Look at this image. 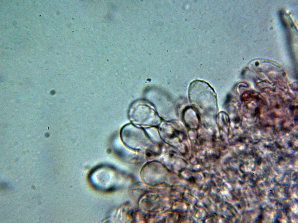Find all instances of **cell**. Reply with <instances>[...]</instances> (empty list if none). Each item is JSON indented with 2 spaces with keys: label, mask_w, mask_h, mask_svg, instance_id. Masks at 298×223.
Segmentation results:
<instances>
[{
  "label": "cell",
  "mask_w": 298,
  "mask_h": 223,
  "mask_svg": "<svg viewBox=\"0 0 298 223\" xmlns=\"http://www.w3.org/2000/svg\"><path fill=\"white\" fill-rule=\"evenodd\" d=\"M130 118L133 123L143 127L156 126L160 122V119L154 110L146 105H140L133 108Z\"/></svg>",
  "instance_id": "obj_2"
},
{
  "label": "cell",
  "mask_w": 298,
  "mask_h": 223,
  "mask_svg": "<svg viewBox=\"0 0 298 223\" xmlns=\"http://www.w3.org/2000/svg\"><path fill=\"white\" fill-rule=\"evenodd\" d=\"M117 174L115 170L109 166H103L95 169L90 175L92 184L102 190H112L116 186Z\"/></svg>",
  "instance_id": "obj_1"
},
{
  "label": "cell",
  "mask_w": 298,
  "mask_h": 223,
  "mask_svg": "<svg viewBox=\"0 0 298 223\" xmlns=\"http://www.w3.org/2000/svg\"><path fill=\"white\" fill-rule=\"evenodd\" d=\"M159 133L163 140L167 144L177 149L182 146L185 135L180 127L172 122L162 123L160 126Z\"/></svg>",
  "instance_id": "obj_4"
},
{
  "label": "cell",
  "mask_w": 298,
  "mask_h": 223,
  "mask_svg": "<svg viewBox=\"0 0 298 223\" xmlns=\"http://www.w3.org/2000/svg\"><path fill=\"white\" fill-rule=\"evenodd\" d=\"M141 130L132 125L125 126L122 129L120 135L123 142L129 147L135 149L148 147V138Z\"/></svg>",
  "instance_id": "obj_3"
}]
</instances>
